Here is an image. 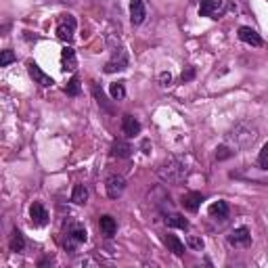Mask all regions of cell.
<instances>
[{"label":"cell","instance_id":"277c9868","mask_svg":"<svg viewBox=\"0 0 268 268\" xmlns=\"http://www.w3.org/2000/svg\"><path fill=\"white\" fill-rule=\"evenodd\" d=\"M113 55H111V59L107 61V65H105V74H115V72H124V69L128 67V53H126V48L117 42V46L111 51Z\"/></svg>","mask_w":268,"mask_h":268},{"label":"cell","instance_id":"f1b7e54d","mask_svg":"<svg viewBox=\"0 0 268 268\" xmlns=\"http://www.w3.org/2000/svg\"><path fill=\"white\" fill-rule=\"evenodd\" d=\"M186 245L191 247L193 252H201V250H203V239H199V237H188Z\"/></svg>","mask_w":268,"mask_h":268},{"label":"cell","instance_id":"1f68e13d","mask_svg":"<svg viewBox=\"0 0 268 268\" xmlns=\"http://www.w3.org/2000/svg\"><path fill=\"white\" fill-rule=\"evenodd\" d=\"M78 264H80V266H96V262L90 260V258H82V260L78 262Z\"/></svg>","mask_w":268,"mask_h":268},{"label":"cell","instance_id":"4316f807","mask_svg":"<svg viewBox=\"0 0 268 268\" xmlns=\"http://www.w3.org/2000/svg\"><path fill=\"white\" fill-rule=\"evenodd\" d=\"M92 92H94V98H96V103L101 105V107H105L107 111H111V107L107 105V98H105V92L101 90V88H98V84H94L92 82Z\"/></svg>","mask_w":268,"mask_h":268},{"label":"cell","instance_id":"8992f818","mask_svg":"<svg viewBox=\"0 0 268 268\" xmlns=\"http://www.w3.org/2000/svg\"><path fill=\"white\" fill-rule=\"evenodd\" d=\"M226 241L231 247H250L252 245V233H250V228H245V226H239V228H233L231 233L226 235Z\"/></svg>","mask_w":268,"mask_h":268},{"label":"cell","instance_id":"4fadbf2b","mask_svg":"<svg viewBox=\"0 0 268 268\" xmlns=\"http://www.w3.org/2000/svg\"><path fill=\"white\" fill-rule=\"evenodd\" d=\"M76 67H78L76 51L72 46H65L61 51V69H63V72H76Z\"/></svg>","mask_w":268,"mask_h":268},{"label":"cell","instance_id":"cb8c5ba5","mask_svg":"<svg viewBox=\"0 0 268 268\" xmlns=\"http://www.w3.org/2000/svg\"><path fill=\"white\" fill-rule=\"evenodd\" d=\"M235 155V149L231 145H220V147H216V160L218 162H222V160H228V157H233Z\"/></svg>","mask_w":268,"mask_h":268},{"label":"cell","instance_id":"9c48e42d","mask_svg":"<svg viewBox=\"0 0 268 268\" xmlns=\"http://www.w3.org/2000/svg\"><path fill=\"white\" fill-rule=\"evenodd\" d=\"M27 74H29V78L34 80V84H38V86H42V88H48V86H53L55 82H53V78L48 76V74H44L40 67H38V63H34V61H27Z\"/></svg>","mask_w":268,"mask_h":268},{"label":"cell","instance_id":"5bb4252c","mask_svg":"<svg viewBox=\"0 0 268 268\" xmlns=\"http://www.w3.org/2000/svg\"><path fill=\"white\" fill-rule=\"evenodd\" d=\"M122 132H124L126 136H136L138 132H141V122H138L134 115L126 113V115L122 117Z\"/></svg>","mask_w":268,"mask_h":268},{"label":"cell","instance_id":"4dcf8cb0","mask_svg":"<svg viewBox=\"0 0 268 268\" xmlns=\"http://www.w3.org/2000/svg\"><path fill=\"white\" fill-rule=\"evenodd\" d=\"M195 78V69L193 67H188L186 72H182V82H188V80H193Z\"/></svg>","mask_w":268,"mask_h":268},{"label":"cell","instance_id":"30bf717a","mask_svg":"<svg viewBox=\"0 0 268 268\" xmlns=\"http://www.w3.org/2000/svg\"><path fill=\"white\" fill-rule=\"evenodd\" d=\"M145 19H147L145 0H130V21H132V25H141Z\"/></svg>","mask_w":268,"mask_h":268},{"label":"cell","instance_id":"d6a6232c","mask_svg":"<svg viewBox=\"0 0 268 268\" xmlns=\"http://www.w3.org/2000/svg\"><path fill=\"white\" fill-rule=\"evenodd\" d=\"M141 147H143V153H151V143L149 141H143Z\"/></svg>","mask_w":268,"mask_h":268},{"label":"cell","instance_id":"603a6c76","mask_svg":"<svg viewBox=\"0 0 268 268\" xmlns=\"http://www.w3.org/2000/svg\"><path fill=\"white\" fill-rule=\"evenodd\" d=\"M80 78H78V76H74L72 78V80H69L67 82V86H65V94L67 96H78V94H80Z\"/></svg>","mask_w":268,"mask_h":268},{"label":"cell","instance_id":"ac0fdd59","mask_svg":"<svg viewBox=\"0 0 268 268\" xmlns=\"http://www.w3.org/2000/svg\"><path fill=\"white\" fill-rule=\"evenodd\" d=\"M111 155L113 157H120V160H128L132 155V147L128 145L126 141H113L111 145Z\"/></svg>","mask_w":268,"mask_h":268},{"label":"cell","instance_id":"5b68a950","mask_svg":"<svg viewBox=\"0 0 268 268\" xmlns=\"http://www.w3.org/2000/svg\"><path fill=\"white\" fill-rule=\"evenodd\" d=\"M76 27H78V21L74 15H61L57 21V38L63 42H72L74 40V34H76Z\"/></svg>","mask_w":268,"mask_h":268},{"label":"cell","instance_id":"83f0119b","mask_svg":"<svg viewBox=\"0 0 268 268\" xmlns=\"http://www.w3.org/2000/svg\"><path fill=\"white\" fill-rule=\"evenodd\" d=\"M258 166H260V170H268V145H264L260 149V155H258Z\"/></svg>","mask_w":268,"mask_h":268},{"label":"cell","instance_id":"3957f363","mask_svg":"<svg viewBox=\"0 0 268 268\" xmlns=\"http://www.w3.org/2000/svg\"><path fill=\"white\" fill-rule=\"evenodd\" d=\"M86 239H88V233H86L84 224H80V222H72V224L67 226V231H65L63 247H65L67 252H74L78 245L86 243Z\"/></svg>","mask_w":268,"mask_h":268},{"label":"cell","instance_id":"e0dca14e","mask_svg":"<svg viewBox=\"0 0 268 268\" xmlns=\"http://www.w3.org/2000/svg\"><path fill=\"white\" fill-rule=\"evenodd\" d=\"M207 212H210V216L214 218V220H226L228 212H231V210H228V203L226 201H214Z\"/></svg>","mask_w":268,"mask_h":268},{"label":"cell","instance_id":"d6986e66","mask_svg":"<svg viewBox=\"0 0 268 268\" xmlns=\"http://www.w3.org/2000/svg\"><path fill=\"white\" fill-rule=\"evenodd\" d=\"M164 243L168 245V252H172L174 256H182L184 254V243L178 239L176 235H166L164 237Z\"/></svg>","mask_w":268,"mask_h":268},{"label":"cell","instance_id":"7402d4cb","mask_svg":"<svg viewBox=\"0 0 268 268\" xmlns=\"http://www.w3.org/2000/svg\"><path fill=\"white\" fill-rule=\"evenodd\" d=\"M72 201L78 203V205H82L88 201V188L84 184H76L74 186V191H72Z\"/></svg>","mask_w":268,"mask_h":268},{"label":"cell","instance_id":"484cf974","mask_svg":"<svg viewBox=\"0 0 268 268\" xmlns=\"http://www.w3.org/2000/svg\"><path fill=\"white\" fill-rule=\"evenodd\" d=\"M17 55L11 51V48H4V51H0V67H8L11 63H15Z\"/></svg>","mask_w":268,"mask_h":268},{"label":"cell","instance_id":"9a60e30c","mask_svg":"<svg viewBox=\"0 0 268 268\" xmlns=\"http://www.w3.org/2000/svg\"><path fill=\"white\" fill-rule=\"evenodd\" d=\"M98 228H101V233H103L105 237H113V235L117 233V222H115V218L109 216V214L101 216V218H98Z\"/></svg>","mask_w":268,"mask_h":268},{"label":"cell","instance_id":"52a82bcc","mask_svg":"<svg viewBox=\"0 0 268 268\" xmlns=\"http://www.w3.org/2000/svg\"><path fill=\"white\" fill-rule=\"evenodd\" d=\"M224 11H226V0H201V4H199L201 17L218 19Z\"/></svg>","mask_w":268,"mask_h":268},{"label":"cell","instance_id":"7c38bea8","mask_svg":"<svg viewBox=\"0 0 268 268\" xmlns=\"http://www.w3.org/2000/svg\"><path fill=\"white\" fill-rule=\"evenodd\" d=\"M237 36H239V40L245 42V44H252V46H262L264 40H262V36L256 32V29L252 27H239V32H237Z\"/></svg>","mask_w":268,"mask_h":268},{"label":"cell","instance_id":"8fae6325","mask_svg":"<svg viewBox=\"0 0 268 268\" xmlns=\"http://www.w3.org/2000/svg\"><path fill=\"white\" fill-rule=\"evenodd\" d=\"M29 218H32V224L34 226H46L48 224V212H46V207L42 203H32V207H29Z\"/></svg>","mask_w":268,"mask_h":268},{"label":"cell","instance_id":"ffe728a7","mask_svg":"<svg viewBox=\"0 0 268 268\" xmlns=\"http://www.w3.org/2000/svg\"><path fill=\"white\" fill-rule=\"evenodd\" d=\"M8 250L15 252V254H21L25 250V239H23V235L19 233L17 228L11 233V239H8Z\"/></svg>","mask_w":268,"mask_h":268},{"label":"cell","instance_id":"6da1fadb","mask_svg":"<svg viewBox=\"0 0 268 268\" xmlns=\"http://www.w3.org/2000/svg\"><path fill=\"white\" fill-rule=\"evenodd\" d=\"M157 176L168 184H178L188 176V168L180 157H168V160L162 162L160 168H157Z\"/></svg>","mask_w":268,"mask_h":268},{"label":"cell","instance_id":"7a4b0ae2","mask_svg":"<svg viewBox=\"0 0 268 268\" xmlns=\"http://www.w3.org/2000/svg\"><path fill=\"white\" fill-rule=\"evenodd\" d=\"M258 141V128L250 122H241L237 124L231 132L226 134V143L233 149H247Z\"/></svg>","mask_w":268,"mask_h":268},{"label":"cell","instance_id":"f546056e","mask_svg":"<svg viewBox=\"0 0 268 268\" xmlns=\"http://www.w3.org/2000/svg\"><path fill=\"white\" fill-rule=\"evenodd\" d=\"M157 82H160V86H170L172 84V74L170 72H162L160 74V78H157Z\"/></svg>","mask_w":268,"mask_h":268},{"label":"cell","instance_id":"d4e9b609","mask_svg":"<svg viewBox=\"0 0 268 268\" xmlns=\"http://www.w3.org/2000/svg\"><path fill=\"white\" fill-rule=\"evenodd\" d=\"M109 92H111L113 101H122V98L126 96V88H124L122 82H113L111 86H109Z\"/></svg>","mask_w":268,"mask_h":268},{"label":"cell","instance_id":"ba28073f","mask_svg":"<svg viewBox=\"0 0 268 268\" xmlns=\"http://www.w3.org/2000/svg\"><path fill=\"white\" fill-rule=\"evenodd\" d=\"M105 191H107L109 199H117V197H122V193L126 191V178L120 176V174L109 176L107 182H105Z\"/></svg>","mask_w":268,"mask_h":268},{"label":"cell","instance_id":"44dd1931","mask_svg":"<svg viewBox=\"0 0 268 268\" xmlns=\"http://www.w3.org/2000/svg\"><path fill=\"white\" fill-rule=\"evenodd\" d=\"M166 224L170 228H182V231H186L188 228V220L182 216V214H170L166 216Z\"/></svg>","mask_w":268,"mask_h":268},{"label":"cell","instance_id":"2e32d148","mask_svg":"<svg viewBox=\"0 0 268 268\" xmlns=\"http://www.w3.org/2000/svg\"><path fill=\"white\" fill-rule=\"evenodd\" d=\"M201 201H203V195L197 193V191L182 195V205H184V210H188V212H197V210H199Z\"/></svg>","mask_w":268,"mask_h":268}]
</instances>
